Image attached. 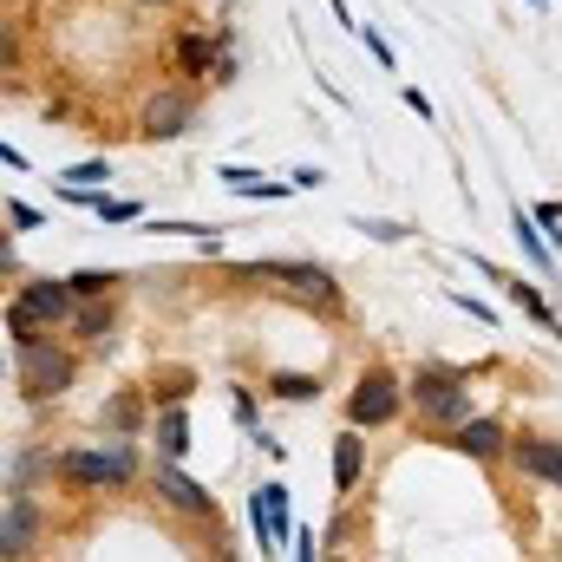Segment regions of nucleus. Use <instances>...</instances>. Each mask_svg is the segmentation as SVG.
<instances>
[{
  "label": "nucleus",
  "mask_w": 562,
  "mask_h": 562,
  "mask_svg": "<svg viewBox=\"0 0 562 562\" xmlns=\"http://www.w3.org/2000/svg\"><path fill=\"white\" fill-rule=\"evenodd\" d=\"M7 223H13V229H40V210H26V203H13V210H7Z\"/></svg>",
  "instance_id": "obj_25"
},
{
  "label": "nucleus",
  "mask_w": 562,
  "mask_h": 562,
  "mask_svg": "<svg viewBox=\"0 0 562 562\" xmlns=\"http://www.w3.org/2000/svg\"><path fill=\"white\" fill-rule=\"evenodd\" d=\"M510 229H517V249L530 256V269H543V276H550V249H543V236H537V216H530V210H517V216H510Z\"/></svg>",
  "instance_id": "obj_16"
},
{
  "label": "nucleus",
  "mask_w": 562,
  "mask_h": 562,
  "mask_svg": "<svg viewBox=\"0 0 562 562\" xmlns=\"http://www.w3.org/2000/svg\"><path fill=\"white\" fill-rule=\"evenodd\" d=\"M105 177H112V170H105V157H86V164H72V170H66V183H72V190H92V183H105Z\"/></svg>",
  "instance_id": "obj_22"
},
{
  "label": "nucleus",
  "mask_w": 562,
  "mask_h": 562,
  "mask_svg": "<svg viewBox=\"0 0 562 562\" xmlns=\"http://www.w3.org/2000/svg\"><path fill=\"white\" fill-rule=\"evenodd\" d=\"M269 393H276V400H314V393H321V380H314V373H276V380H269Z\"/></svg>",
  "instance_id": "obj_20"
},
{
  "label": "nucleus",
  "mask_w": 562,
  "mask_h": 562,
  "mask_svg": "<svg viewBox=\"0 0 562 562\" xmlns=\"http://www.w3.org/2000/svg\"><path fill=\"white\" fill-rule=\"evenodd\" d=\"M413 406V393H406V380L393 373V367H367L360 380H353V393H347V425H393L400 413Z\"/></svg>",
  "instance_id": "obj_4"
},
{
  "label": "nucleus",
  "mask_w": 562,
  "mask_h": 562,
  "mask_svg": "<svg viewBox=\"0 0 562 562\" xmlns=\"http://www.w3.org/2000/svg\"><path fill=\"white\" fill-rule=\"evenodd\" d=\"M150 491H157V504H164V510H177V517H190V524H210V517H216V497H210V491L177 464V458H164V464L150 471Z\"/></svg>",
  "instance_id": "obj_6"
},
{
  "label": "nucleus",
  "mask_w": 562,
  "mask_h": 562,
  "mask_svg": "<svg viewBox=\"0 0 562 562\" xmlns=\"http://www.w3.org/2000/svg\"><path fill=\"white\" fill-rule=\"evenodd\" d=\"M177 59H183V72H216V59H223V53H216L210 40H196V33H190V40L177 46Z\"/></svg>",
  "instance_id": "obj_18"
},
{
  "label": "nucleus",
  "mask_w": 562,
  "mask_h": 562,
  "mask_svg": "<svg viewBox=\"0 0 562 562\" xmlns=\"http://www.w3.org/2000/svg\"><path fill=\"white\" fill-rule=\"evenodd\" d=\"M406 393H413V406L425 413V425L438 431H458V425L471 419V400H464V373L458 367H419L413 380H406Z\"/></svg>",
  "instance_id": "obj_3"
},
{
  "label": "nucleus",
  "mask_w": 562,
  "mask_h": 562,
  "mask_svg": "<svg viewBox=\"0 0 562 562\" xmlns=\"http://www.w3.org/2000/svg\"><path fill=\"white\" fill-rule=\"evenodd\" d=\"M294 562H321V543L314 537H294Z\"/></svg>",
  "instance_id": "obj_26"
},
{
  "label": "nucleus",
  "mask_w": 562,
  "mask_h": 562,
  "mask_svg": "<svg viewBox=\"0 0 562 562\" xmlns=\"http://www.w3.org/2000/svg\"><path fill=\"white\" fill-rule=\"evenodd\" d=\"M530 7H550V0H530Z\"/></svg>",
  "instance_id": "obj_28"
},
{
  "label": "nucleus",
  "mask_w": 562,
  "mask_h": 562,
  "mask_svg": "<svg viewBox=\"0 0 562 562\" xmlns=\"http://www.w3.org/2000/svg\"><path fill=\"white\" fill-rule=\"evenodd\" d=\"M249 524H256V543H262V550H281V543H294L288 484H262V491L249 497Z\"/></svg>",
  "instance_id": "obj_10"
},
{
  "label": "nucleus",
  "mask_w": 562,
  "mask_h": 562,
  "mask_svg": "<svg viewBox=\"0 0 562 562\" xmlns=\"http://www.w3.org/2000/svg\"><path fill=\"white\" fill-rule=\"evenodd\" d=\"M66 281H72L79 301H99V294H112V281H125V276H112V269H79V276H66Z\"/></svg>",
  "instance_id": "obj_19"
},
{
  "label": "nucleus",
  "mask_w": 562,
  "mask_h": 562,
  "mask_svg": "<svg viewBox=\"0 0 562 562\" xmlns=\"http://www.w3.org/2000/svg\"><path fill=\"white\" fill-rule=\"evenodd\" d=\"M445 445L464 451V458H491V464H497V458L510 451V431H504V419H464Z\"/></svg>",
  "instance_id": "obj_11"
},
{
  "label": "nucleus",
  "mask_w": 562,
  "mask_h": 562,
  "mask_svg": "<svg viewBox=\"0 0 562 562\" xmlns=\"http://www.w3.org/2000/svg\"><path fill=\"white\" fill-rule=\"evenodd\" d=\"M360 471H367V438H360V425H347L334 438V491H353Z\"/></svg>",
  "instance_id": "obj_12"
},
{
  "label": "nucleus",
  "mask_w": 562,
  "mask_h": 562,
  "mask_svg": "<svg viewBox=\"0 0 562 562\" xmlns=\"http://www.w3.org/2000/svg\"><path fill=\"white\" fill-rule=\"evenodd\" d=\"M504 288H510V301H517V307H524V314H530V321H537L543 334H557V340H562V321H557V307H550V301H543V294H537L530 281H524V276H510V269H504Z\"/></svg>",
  "instance_id": "obj_13"
},
{
  "label": "nucleus",
  "mask_w": 562,
  "mask_h": 562,
  "mask_svg": "<svg viewBox=\"0 0 562 562\" xmlns=\"http://www.w3.org/2000/svg\"><path fill=\"white\" fill-rule=\"evenodd\" d=\"M262 276L281 288V301H294V307H307V314H340V307H347L334 269H321V262H269Z\"/></svg>",
  "instance_id": "obj_5"
},
{
  "label": "nucleus",
  "mask_w": 562,
  "mask_h": 562,
  "mask_svg": "<svg viewBox=\"0 0 562 562\" xmlns=\"http://www.w3.org/2000/svg\"><path fill=\"white\" fill-rule=\"evenodd\" d=\"M190 386H196V373H190V367L164 373V380H157V406H183V400H190Z\"/></svg>",
  "instance_id": "obj_21"
},
{
  "label": "nucleus",
  "mask_w": 562,
  "mask_h": 562,
  "mask_svg": "<svg viewBox=\"0 0 562 562\" xmlns=\"http://www.w3.org/2000/svg\"><path fill=\"white\" fill-rule=\"evenodd\" d=\"M13 380H20V400L40 406V400H59L79 380V360L53 340H26V347H13Z\"/></svg>",
  "instance_id": "obj_2"
},
{
  "label": "nucleus",
  "mask_w": 562,
  "mask_h": 562,
  "mask_svg": "<svg viewBox=\"0 0 562 562\" xmlns=\"http://www.w3.org/2000/svg\"><path fill=\"white\" fill-rule=\"evenodd\" d=\"M105 327H112V294H99V301H79V314H72V334H79V340H105Z\"/></svg>",
  "instance_id": "obj_15"
},
{
  "label": "nucleus",
  "mask_w": 562,
  "mask_h": 562,
  "mask_svg": "<svg viewBox=\"0 0 562 562\" xmlns=\"http://www.w3.org/2000/svg\"><path fill=\"white\" fill-rule=\"evenodd\" d=\"M550 491H562V458H557V477H550Z\"/></svg>",
  "instance_id": "obj_27"
},
{
  "label": "nucleus",
  "mask_w": 562,
  "mask_h": 562,
  "mask_svg": "<svg viewBox=\"0 0 562 562\" xmlns=\"http://www.w3.org/2000/svg\"><path fill=\"white\" fill-rule=\"evenodd\" d=\"M353 229H367V236H380V243H406V236H413L406 223H380V216H360Z\"/></svg>",
  "instance_id": "obj_23"
},
{
  "label": "nucleus",
  "mask_w": 562,
  "mask_h": 562,
  "mask_svg": "<svg viewBox=\"0 0 562 562\" xmlns=\"http://www.w3.org/2000/svg\"><path fill=\"white\" fill-rule=\"evenodd\" d=\"M144 7H164V0H144Z\"/></svg>",
  "instance_id": "obj_29"
},
{
  "label": "nucleus",
  "mask_w": 562,
  "mask_h": 562,
  "mask_svg": "<svg viewBox=\"0 0 562 562\" xmlns=\"http://www.w3.org/2000/svg\"><path fill=\"white\" fill-rule=\"evenodd\" d=\"M150 438H157V451H164V458H177V464H183V451H190V419H183V406H164L157 425H150Z\"/></svg>",
  "instance_id": "obj_14"
},
{
  "label": "nucleus",
  "mask_w": 562,
  "mask_h": 562,
  "mask_svg": "<svg viewBox=\"0 0 562 562\" xmlns=\"http://www.w3.org/2000/svg\"><path fill=\"white\" fill-rule=\"evenodd\" d=\"M360 40H367V46H373V59H380V66H386V72H393V66H400V59H393V46H386V40H380V33H360Z\"/></svg>",
  "instance_id": "obj_24"
},
{
  "label": "nucleus",
  "mask_w": 562,
  "mask_h": 562,
  "mask_svg": "<svg viewBox=\"0 0 562 562\" xmlns=\"http://www.w3.org/2000/svg\"><path fill=\"white\" fill-rule=\"evenodd\" d=\"M138 419H144V393H119V400L105 406V425H112V431H125V438L138 431Z\"/></svg>",
  "instance_id": "obj_17"
},
{
  "label": "nucleus",
  "mask_w": 562,
  "mask_h": 562,
  "mask_svg": "<svg viewBox=\"0 0 562 562\" xmlns=\"http://www.w3.org/2000/svg\"><path fill=\"white\" fill-rule=\"evenodd\" d=\"M53 471L72 484V491H125L138 477V451L132 438H112V445H72L53 458Z\"/></svg>",
  "instance_id": "obj_1"
},
{
  "label": "nucleus",
  "mask_w": 562,
  "mask_h": 562,
  "mask_svg": "<svg viewBox=\"0 0 562 562\" xmlns=\"http://www.w3.org/2000/svg\"><path fill=\"white\" fill-rule=\"evenodd\" d=\"M40 550V510H33V491H7V510H0V557L26 562Z\"/></svg>",
  "instance_id": "obj_8"
},
{
  "label": "nucleus",
  "mask_w": 562,
  "mask_h": 562,
  "mask_svg": "<svg viewBox=\"0 0 562 562\" xmlns=\"http://www.w3.org/2000/svg\"><path fill=\"white\" fill-rule=\"evenodd\" d=\"M33 327H59V321H72L79 314V294H72V281H20V301H13Z\"/></svg>",
  "instance_id": "obj_9"
},
{
  "label": "nucleus",
  "mask_w": 562,
  "mask_h": 562,
  "mask_svg": "<svg viewBox=\"0 0 562 562\" xmlns=\"http://www.w3.org/2000/svg\"><path fill=\"white\" fill-rule=\"evenodd\" d=\"M196 125V92L190 86H164V92H150L138 112V138L164 144V138H183Z\"/></svg>",
  "instance_id": "obj_7"
}]
</instances>
